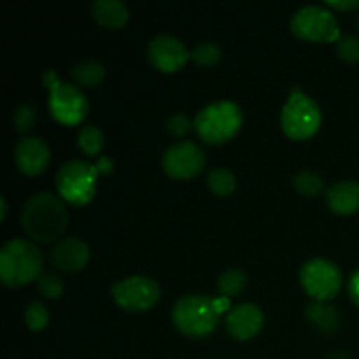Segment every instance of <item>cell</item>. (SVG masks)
Masks as SVG:
<instances>
[{"label": "cell", "mask_w": 359, "mask_h": 359, "mask_svg": "<svg viewBox=\"0 0 359 359\" xmlns=\"http://www.w3.org/2000/svg\"><path fill=\"white\" fill-rule=\"evenodd\" d=\"M25 233L35 242H53L65 231L69 210L62 198L49 191L32 195L21 209Z\"/></svg>", "instance_id": "1"}, {"label": "cell", "mask_w": 359, "mask_h": 359, "mask_svg": "<svg viewBox=\"0 0 359 359\" xmlns=\"http://www.w3.org/2000/svg\"><path fill=\"white\" fill-rule=\"evenodd\" d=\"M42 252L27 238H11L0 249V280L7 287H21L42 276Z\"/></svg>", "instance_id": "2"}, {"label": "cell", "mask_w": 359, "mask_h": 359, "mask_svg": "<svg viewBox=\"0 0 359 359\" xmlns=\"http://www.w3.org/2000/svg\"><path fill=\"white\" fill-rule=\"evenodd\" d=\"M244 121L241 105L231 100H219L205 105L196 112L193 128L207 144H224L237 135Z\"/></svg>", "instance_id": "3"}, {"label": "cell", "mask_w": 359, "mask_h": 359, "mask_svg": "<svg viewBox=\"0 0 359 359\" xmlns=\"http://www.w3.org/2000/svg\"><path fill=\"white\" fill-rule=\"evenodd\" d=\"M172 321L186 337H205L219 323V312L214 307V298L205 294H186L175 302Z\"/></svg>", "instance_id": "4"}, {"label": "cell", "mask_w": 359, "mask_h": 359, "mask_svg": "<svg viewBox=\"0 0 359 359\" xmlns=\"http://www.w3.org/2000/svg\"><path fill=\"white\" fill-rule=\"evenodd\" d=\"M42 83L49 88V112L63 125H79L88 114V98L77 86L60 81L55 70L42 74Z\"/></svg>", "instance_id": "5"}, {"label": "cell", "mask_w": 359, "mask_h": 359, "mask_svg": "<svg viewBox=\"0 0 359 359\" xmlns=\"http://www.w3.org/2000/svg\"><path fill=\"white\" fill-rule=\"evenodd\" d=\"M98 174V165H91L84 160L65 161L56 172V189L67 202L86 205L95 196V181Z\"/></svg>", "instance_id": "6"}, {"label": "cell", "mask_w": 359, "mask_h": 359, "mask_svg": "<svg viewBox=\"0 0 359 359\" xmlns=\"http://www.w3.org/2000/svg\"><path fill=\"white\" fill-rule=\"evenodd\" d=\"M323 112L318 102L305 93H291L280 112L284 133L294 140H305L314 135L321 126Z\"/></svg>", "instance_id": "7"}, {"label": "cell", "mask_w": 359, "mask_h": 359, "mask_svg": "<svg viewBox=\"0 0 359 359\" xmlns=\"http://www.w3.org/2000/svg\"><path fill=\"white\" fill-rule=\"evenodd\" d=\"M300 283L305 293L316 302H328L335 298L342 287V272L332 259L314 258L300 269Z\"/></svg>", "instance_id": "8"}, {"label": "cell", "mask_w": 359, "mask_h": 359, "mask_svg": "<svg viewBox=\"0 0 359 359\" xmlns=\"http://www.w3.org/2000/svg\"><path fill=\"white\" fill-rule=\"evenodd\" d=\"M291 30L294 35L312 42H337L340 28L337 16L323 6H305L291 18Z\"/></svg>", "instance_id": "9"}, {"label": "cell", "mask_w": 359, "mask_h": 359, "mask_svg": "<svg viewBox=\"0 0 359 359\" xmlns=\"http://www.w3.org/2000/svg\"><path fill=\"white\" fill-rule=\"evenodd\" d=\"M116 304L125 311L139 312L153 307L161 297V287L153 277L132 276L118 280L111 290Z\"/></svg>", "instance_id": "10"}, {"label": "cell", "mask_w": 359, "mask_h": 359, "mask_svg": "<svg viewBox=\"0 0 359 359\" xmlns=\"http://www.w3.org/2000/svg\"><path fill=\"white\" fill-rule=\"evenodd\" d=\"M207 163L205 151L191 140L172 144L161 158L165 174L174 179H191L203 170Z\"/></svg>", "instance_id": "11"}, {"label": "cell", "mask_w": 359, "mask_h": 359, "mask_svg": "<svg viewBox=\"0 0 359 359\" xmlns=\"http://www.w3.org/2000/svg\"><path fill=\"white\" fill-rule=\"evenodd\" d=\"M147 58L161 72H175L191 60V51L175 35L160 34L147 44Z\"/></svg>", "instance_id": "12"}, {"label": "cell", "mask_w": 359, "mask_h": 359, "mask_svg": "<svg viewBox=\"0 0 359 359\" xmlns=\"http://www.w3.org/2000/svg\"><path fill=\"white\" fill-rule=\"evenodd\" d=\"M14 160L18 168L27 175H39L46 170L51 160V149L41 137H21L14 149Z\"/></svg>", "instance_id": "13"}, {"label": "cell", "mask_w": 359, "mask_h": 359, "mask_svg": "<svg viewBox=\"0 0 359 359\" xmlns=\"http://www.w3.org/2000/svg\"><path fill=\"white\" fill-rule=\"evenodd\" d=\"M49 262L62 272H77L90 262V245L79 237L60 238L49 249Z\"/></svg>", "instance_id": "14"}, {"label": "cell", "mask_w": 359, "mask_h": 359, "mask_svg": "<svg viewBox=\"0 0 359 359\" xmlns=\"http://www.w3.org/2000/svg\"><path fill=\"white\" fill-rule=\"evenodd\" d=\"M263 326V311L256 304L237 305L230 309L226 316V328L237 340H249L258 335Z\"/></svg>", "instance_id": "15"}, {"label": "cell", "mask_w": 359, "mask_h": 359, "mask_svg": "<svg viewBox=\"0 0 359 359\" xmlns=\"http://www.w3.org/2000/svg\"><path fill=\"white\" fill-rule=\"evenodd\" d=\"M326 203L335 214H354L359 210V182L340 181L326 191Z\"/></svg>", "instance_id": "16"}, {"label": "cell", "mask_w": 359, "mask_h": 359, "mask_svg": "<svg viewBox=\"0 0 359 359\" xmlns=\"http://www.w3.org/2000/svg\"><path fill=\"white\" fill-rule=\"evenodd\" d=\"M91 14L98 21V25L114 30L126 23L130 11L123 0H95L91 4Z\"/></svg>", "instance_id": "17"}, {"label": "cell", "mask_w": 359, "mask_h": 359, "mask_svg": "<svg viewBox=\"0 0 359 359\" xmlns=\"http://www.w3.org/2000/svg\"><path fill=\"white\" fill-rule=\"evenodd\" d=\"M307 318L316 328L325 333H333L340 328V314L335 307L325 302H316L307 307Z\"/></svg>", "instance_id": "18"}, {"label": "cell", "mask_w": 359, "mask_h": 359, "mask_svg": "<svg viewBox=\"0 0 359 359\" xmlns=\"http://www.w3.org/2000/svg\"><path fill=\"white\" fill-rule=\"evenodd\" d=\"M72 77L81 86H98L105 77V67L98 60H81L74 65Z\"/></svg>", "instance_id": "19"}, {"label": "cell", "mask_w": 359, "mask_h": 359, "mask_svg": "<svg viewBox=\"0 0 359 359\" xmlns=\"http://www.w3.org/2000/svg\"><path fill=\"white\" fill-rule=\"evenodd\" d=\"M105 144L104 132L97 125H84L77 133V146L88 156H97Z\"/></svg>", "instance_id": "20"}, {"label": "cell", "mask_w": 359, "mask_h": 359, "mask_svg": "<svg viewBox=\"0 0 359 359\" xmlns=\"http://www.w3.org/2000/svg\"><path fill=\"white\" fill-rule=\"evenodd\" d=\"M207 186L216 195L226 196L235 191V188H237V179H235L233 172L228 170V168L216 167L207 175Z\"/></svg>", "instance_id": "21"}, {"label": "cell", "mask_w": 359, "mask_h": 359, "mask_svg": "<svg viewBox=\"0 0 359 359\" xmlns=\"http://www.w3.org/2000/svg\"><path fill=\"white\" fill-rule=\"evenodd\" d=\"M248 286V276L241 269H228L217 279V290L221 297H235L242 293L244 287Z\"/></svg>", "instance_id": "22"}, {"label": "cell", "mask_w": 359, "mask_h": 359, "mask_svg": "<svg viewBox=\"0 0 359 359\" xmlns=\"http://www.w3.org/2000/svg\"><path fill=\"white\" fill-rule=\"evenodd\" d=\"M293 184L298 189V193H302L304 196H318L325 189V181H323L321 175L311 170L298 172L293 177Z\"/></svg>", "instance_id": "23"}, {"label": "cell", "mask_w": 359, "mask_h": 359, "mask_svg": "<svg viewBox=\"0 0 359 359\" xmlns=\"http://www.w3.org/2000/svg\"><path fill=\"white\" fill-rule=\"evenodd\" d=\"M221 56H223V51H221V48L216 42H200V44H196L191 49V60L200 67L216 65L221 60Z\"/></svg>", "instance_id": "24"}, {"label": "cell", "mask_w": 359, "mask_h": 359, "mask_svg": "<svg viewBox=\"0 0 359 359\" xmlns=\"http://www.w3.org/2000/svg\"><path fill=\"white\" fill-rule=\"evenodd\" d=\"M25 323L34 332H41L49 325V311L42 302H30L25 309Z\"/></svg>", "instance_id": "25"}, {"label": "cell", "mask_w": 359, "mask_h": 359, "mask_svg": "<svg viewBox=\"0 0 359 359\" xmlns=\"http://www.w3.org/2000/svg\"><path fill=\"white\" fill-rule=\"evenodd\" d=\"M37 287L46 298H60L65 291V283H63L62 277L55 272H46L42 273L37 279Z\"/></svg>", "instance_id": "26"}, {"label": "cell", "mask_w": 359, "mask_h": 359, "mask_svg": "<svg viewBox=\"0 0 359 359\" xmlns=\"http://www.w3.org/2000/svg\"><path fill=\"white\" fill-rule=\"evenodd\" d=\"M13 119L18 132H28L37 123V109L32 104H28V102H25V104H20L14 109Z\"/></svg>", "instance_id": "27"}, {"label": "cell", "mask_w": 359, "mask_h": 359, "mask_svg": "<svg viewBox=\"0 0 359 359\" xmlns=\"http://www.w3.org/2000/svg\"><path fill=\"white\" fill-rule=\"evenodd\" d=\"M337 55L344 60V62L354 63L359 60V37L353 34L340 35L337 41Z\"/></svg>", "instance_id": "28"}, {"label": "cell", "mask_w": 359, "mask_h": 359, "mask_svg": "<svg viewBox=\"0 0 359 359\" xmlns=\"http://www.w3.org/2000/svg\"><path fill=\"white\" fill-rule=\"evenodd\" d=\"M191 126L193 123L189 121L188 116L182 114V112H175V114H172L170 118L167 119V130L175 137L186 135V133L191 130Z\"/></svg>", "instance_id": "29"}, {"label": "cell", "mask_w": 359, "mask_h": 359, "mask_svg": "<svg viewBox=\"0 0 359 359\" xmlns=\"http://www.w3.org/2000/svg\"><path fill=\"white\" fill-rule=\"evenodd\" d=\"M347 290H349V297L353 298V302L359 305V270L351 276L349 284H347Z\"/></svg>", "instance_id": "30"}, {"label": "cell", "mask_w": 359, "mask_h": 359, "mask_svg": "<svg viewBox=\"0 0 359 359\" xmlns=\"http://www.w3.org/2000/svg\"><path fill=\"white\" fill-rule=\"evenodd\" d=\"M326 6L335 7L339 11H351L359 7V0H326Z\"/></svg>", "instance_id": "31"}, {"label": "cell", "mask_w": 359, "mask_h": 359, "mask_svg": "<svg viewBox=\"0 0 359 359\" xmlns=\"http://www.w3.org/2000/svg\"><path fill=\"white\" fill-rule=\"evenodd\" d=\"M214 307H216V311L219 312V316H221L224 311H228V309H230V298L228 297L214 298Z\"/></svg>", "instance_id": "32"}, {"label": "cell", "mask_w": 359, "mask_h": 359, "mask_svg": "<svg viewBox=\"0 0 359 359\" xmlns=\"http://www.w3.org/2000/svg\"><path fill=\"white\" fill-rule=\"evenodd\" d=\"M0 205H2V210H0V219H6V214H7V202L6 198H0Z\"/></svg>", "instance_id": "33"}, {"label": "cell", "mask_w": 359, "mask_h": 359, "mask_svg": "<svg viewBox=\"0 0 359 359\" xmlns=\"http://www.w3.org/2000/svg\"><path fill=\"white\" fill-rule=\"evenodd\" d=\"M358 27H359V14H358Z\"/></svg>", "instance_id": "34"}]
</instances>
